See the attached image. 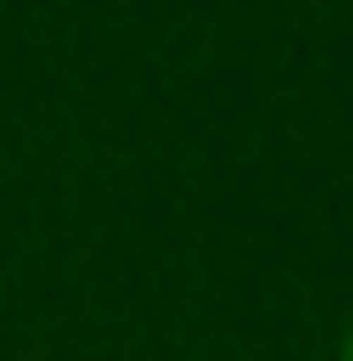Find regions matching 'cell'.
<instances>
[{"mask_svg": "<svg viewBox=\"0 0 353 361\" xmlns=\"http://www.w3.org/2000/svg\"><path fill=\"white\" fill-rule=\"evenodd\" d=\"M338 361H353V331H346V346H338Z\"/></svg>", "mask_w": 353, "mask_h": 361, "instance_id": "1", "label": "cell"}]
</instances>
